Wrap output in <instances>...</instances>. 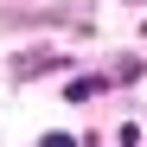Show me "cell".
Returning <instances> with one entry per match:
<instances>
[{"label": "cell", "instance_id": "cell-1", "mask_svg": "<svg viewBox=\"0 0 147 147\" xmlns=\"http://www.w3.org/2000/svg\"><path fill=\"white\" fill-rule=\"evenodd\" d=\"M51 64H58V51H26V58H13V77H38Z\"/></svg>", "mask_w": 147, "mask_h": 147}, {"label": "cell", "instance_id": "cell-2", "mask_svg": "<svg viewBox=\"0 0 147 147\" xmlns=\"http://www.w3.org/2000/svg\"><path fill=\"white\" fill-rule=\"evenodd\" d=\"M141 70H147V64H141V58H121V64H115V70H109V83H134V77H141Z\"/></svg>", "mask_w": 147, "mask_h": 147}]
</instances>
